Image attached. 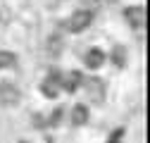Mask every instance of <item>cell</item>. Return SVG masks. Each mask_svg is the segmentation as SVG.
Listing matches in <instances>:
<instances>
[{
  "mask_svg": "<svg viewBox=\"0 0 150 143\" xmlns=\"http://www.w3.org/2000/svg\"><path fill=\"white\" fill-rule=\"evenodd\" d=\"M93 22V12L91 10H79V12H74L71 14V19H69V31L74 33H79V31H86Z\"/></svg>",
  "mask_w": 150,
  "mask_h": 143,
  "instance_id": "cell-1",
  "label": "cell"
},
{
  "mask_svg": "<svg viewBox=\"0 0 150 143\" xmlns=\"http://www.w3.org/2000/svg\"><path fill=\"white\" fill-rule=\"evenodd\" d=\"M19 88H17L14 84H10V81H3L0 84V105H5V107H10V105H17L19 103Z\"/></svg>",
  "mask_w": 150,
  "mask_h": 143,
  "instance_id": "cell-2",
  "label": "cell"
},
{
  "mask_svg": "<svg viewBox=\"0 0 150 143\" xmlns=\"http://www.w3.org/2000/svg\"><path fill=\"white\" fill-rule=\"evenodd\" d=\"M60 81H62V74L60 72H50L48 74V79L41 84V91H43V96L45 98H57V93H60Z\"/></svg>",
  "mask_w": 150,
  "mask_h": 143,
  "instance_id": "cell-3",
  "label": "cell"
},
{
  "mask_svg": "<svg viewBox=\"0 0 150 143\" xmlns=\"http://www.w3.org/2000/svg\"><path fill=\"white\" fill-rule=\"evenodd\" d=\"M124 19L131 24V26H143L145 24V7H141V5H131V7H126L124 10Z\"/></svg>",
  "mask_w": 150,
  "mask_h": 143,
  "instance_id": "cell-4",
  "label": "cell"
},
{
  "mask_svg": "<svg viewBox=\"0 0 150 143\" xmlns=\"http://www.w3.org/2000/svg\"><path fill=\"white\" fill-rule=\"evenodd\" d=\"M83 84V74L81 72H67V74L62 76V81H60V86L64 88L67 93H74V91H79V86Z\"/></svg>",
  "mask_w": 150,
  "mask_h": 143,
  "instance_id": "cell-5",
  "label": "cell"
},
{
  "mask_svg": "<svg viewBox=\"0 0 150 143\" xmlns=\"http://www.w3.org/2000/svg\"><path fill=\"white\" fill-rule=\"evenodd\" d=\"M83 62H86L88 69H100L105 64V52L100 48H91L86 55H83Z\"/></svg>",
  "mask_w": 150,
  "mask_h": 143,
  "instance_id": "cell-6",
  "label": "cell"
},
{
  "mask_svg": "<svg viewBox=\"0 0 150 143\" xmlns=\"http://www.w3.org/2000/svg\"><path fill=\"white\" fill-rule=\"evenodd\" d=\"M86 88H88V96L93 100H103V93H105V84L100 79H86Z\"/></svg>",
  "mask_w": 150,
  "mask_h": 143,
  "instance_id": "cell-7",
  "label": "cell"
},
{
  "mask_svg": "<svg viewBox=\"0 0 150 143\" xmlns=\"http://www.w3.org/2000/svg\"><path fill=\"white\" fill-rule=\"evenodd\" d=\"M86 122H88V107L86 105H76L71 110V124L74 127H83Z\"/></svg>",
  "mask_w": 150,
  "mask_h": 143,
  "instance_id": "cell-8",
  "label": "cell"
},
{
  "mask_svg": "<svg viewBox=\"0 0 150 143\" xmlns=\"http://www.w3.org/2000/svg\"><path fill=\"white\" fill-rule=\"evenodd\" d=\"M17 67V55L10 50H0V69H12Z\"/></svg>",
  "mask_w": 150,
  "mask_h": 143,
  "instance_id": "cell-9",
  "label": "cell"
},
{
  "mask_svg": "<svg viewBox=\"0 0 150 143\" xmlns=\"http://www.w3.org/2000/svg\"><path fill=\"white\" fill-rule=\"evenodd\" d=\"M112 60H115V64L117 67H124V60H126V52H124V48H115V52H112Z\"/></svg>",
  "mask_w": 150,
  "mask_h": 143,
  "instance_id": "cell-10",
  "label": "cell"
},
{
  "mask_svg": "<svg viewBox=\"0 0 150 143\" xmlns=\"http://www.w3.org/2000/svg\"><path fill=\"white\" fill-rule=\"evenodd\" d=\"M122 136H124V129H115V131L110 134L107 143H119V141H122Z\"/></svg>",
  "mask_w": 150,
  "mask_h": 143,
  "instance_id": "cell-11",
  "label": "cell"
},
{
  "mask_svg": "<svg viewBox=\"0 0 150 143\" xmlns=\"http://www.w3.org/2000/svg\"><path fill=\"white\" fill-rule=\"evenodd\" d=\"M62 107H57V110H55L52 115H50V124H55V127H57V124H60V119H62Z\"/></svg>",
  "mask_w": 150,
  "mask_h": 143,
  "instance_id": "cell-12",
  "label": "cell"
}]
</instances>
